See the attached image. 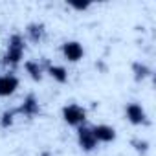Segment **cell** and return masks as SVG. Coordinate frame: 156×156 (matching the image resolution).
<instances>
[{"label":"cell","mask_w":156,"mask_h":156,"mask_svg":"<svg viewBox=\"0 0 156 156\" xmlns=\"http://www.w3.org/2000/svg\"><path fill=\"white\" fill-rule=\"evenodd\" d=\"M24 51H26V41L20 33H13L8 41V46H6V53H4V59L2 62L6 66H19L24 59Z\"/></svg>","instance_id":"1"},{"label":"cell","mask_w":156,"mask_h":156,"mask_svg":"<svg viewBox=\"0 0 156 156\" xmlns=\"http://www.w3.org/2000/svg\"><path fill=\"white\" fill-rule=\"evenodd\" d=\"M61 116H62V121L68 125V127H73V129H79L83 125H87V108L77 105V103H68L62 107L61 110Z\"/></svg>","instance_id":"2"},{"label":"cell","mask_w":156,"mask_h":156,"mask_svg":"<svg viewBox=\"0 0 156 156\" xmlns=\"http://www.w3.org/2000/svg\"><path fill=\"white\" fill-rule=\"evenodd\" d=\"M125 119L130 123V125H149V119H147V112L145 108L136 103V101H130L125 105Z\"/></svg>","instance_id":"3"},{"label":"cell","mask_w":156,"mask_h":156,"mask_svg":"<svg viewBox=\"0 0 156 156\" xmlns=\"http://www.w3.org/2000/svg\"><path fill=\"white\" fill-rule=\"evenodd\" d=\"M77 145H79V149L83 152H92L98 149V141L94 138V132H92V127L88 125H83L77 129Z\"/></svg>","instance_id":"4"},{"label":"cell","mask_w":156,"mask_h":156,"mask_svg":"<svg viewBox=\"0 0 156 156\" xmlns=\"http://www.w3.org/2000/svg\"><path fill=\"white\" fill-rule=\"evenodd\" d=\"M61 53L68 62H79L85 57V48L77 41H66L61 44Z\"/></svg>","instance_id":"5"},{"label":"cell","mask_w":156,"mask_h":156,"mask_svg":"<svg viewBox=\"0 0 156 156\" xmlns=\"http://www.w3.org/2000/svg\"><path fill=\"white\" fill-rule=\"evenodd\" d=\"M19 77L15 73H2L0 75V98H9L19 90Z\"/></svg>","instance_id":"6"},{"label":"cell","mask_w":156,"mask_h":156,"mask_svg":"<svg viewBox=\"0 0 156 156\" xmlns=\"http://www.w3.org/2000/svg\"><path fill=\"white\" fill-rule=\"evenodd\" d=\"M92 132H94V138L98 143H112L116 140V129L107 125V123H99V125H94L92 127Z\"/></svg>","instance_id":"7"},{"label":"cell","mask_w":156,"mask_h":156,"mask_svg":"<svg viewBox=\"0 0 156 156\" xmlns=\"http://www.w3.org/2000/svg\"><path fill=\"white\" fill-rule=\"evenodd\" d=\"M17 112L20 116H26V118H33L41 112V105H39V99L33 96V94H28L24 98V103L17 108Z\"/></svg>","instance_id":"8"},{"label":"cell","mask_w":156,"mask_h":156,"mask_svg":"<svg viewBox=\"0 0 156 156\" xmlns=\"http://www.w3.org/2000/svg\"><path fill=\"white\" fill-rule=\"evenodd\" d=\"M44 73H48L53 81H57V83H61V85L68 83V70H66L64 66H61V64H51V62H48L46 68H44Z\"/></svg>","instance_id":"9"},{"label":"cell","mask_w":156,"mask_h":156,"mask_svg":"<svg viewBox=\"0 0 156 156\" xmlns=\"http://www.w3.org/2000/svg\"><path fill=\"white\" fill-rule=\"evenodd\" d=\"M24 70L28 72V75L31 77L33 81H42V75H44V66L39 62V61H33V59H30V61H26L24 62Z\"/></svg>","instance_id":"10"},{"label":"cell","mask_w":156,"mask_h":156,"mask_svg":"<svg viewBox=\"0 0 156 156\" xmlns=\"http://www.w3.org/2000/svg\"><path fill=\"white\" fill-rule=\"evenodd\" d=\"M44 35H46L44 24H41V22H31V24H28V28H26V37H28L31 42H41V41L44 39Z\"/></svg>","instance_id":"11"},{"label":"cell","mask_w":156,"mask_h":156,"mask_svg":"<svg viewBox=\"0 0 156 156\" xmlns=\"http://www.w3.org/2000/svg\"><path fill=\"white\" fill-rule=\"evenodd\" d=\"M132 73H134V79L140 83V81H145L147 77H151L152 70L145 62H132Z\"/></svg>","instance_id":"12"},{"label":"cell","mask_w":156,"mask_h":156,"mask_svg":"<svg viewBox=\"0 0 156 156\" xmlns=\"http://www.w3.org/2000/svg\"><path fill=\"white\" fill-rule=\"evenodd\" d=\"M19 112H17V108H13V110H6L4 114H2V119H0V125L2 127H9V125H13V121H15V116H17Z\"/></svg>","instance_id":"13"},{"label":"cell","mask_w":156,"mask_h":156,"mask_svg":"<svg viewBox=\"0 0 156 156\" xmlns=\"http://www.w3.org/2000/svg\"><path fill=\"white\" fill-rule=\"evenodd\" d=\"M132 147L140 154H147L149 152V141L147 140H132Z\"/></svg>","instance_id":"14"},{"label":"cell","mask_w":156,"mask_h":156,"mask_svg":"<svg viewBox=\"0 0 156 156\" xmlns=\"http://www.w3.org/2000/svg\"><path fill=\"white\" fill-rule=\"evenodd\" d=\"M92 4L90 2H75V0H72V2H68V8L75 9V11H87Z\"/></svg>","instance_id":"15"}]
</instances>
